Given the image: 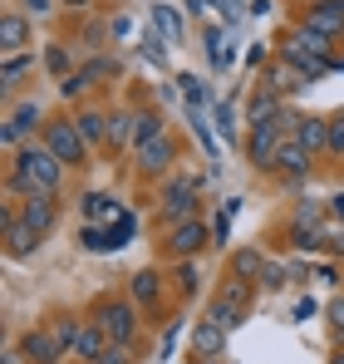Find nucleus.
Wrapping results in <instances>:
<instances>
[{
	"mask_svg": "<svg viewBox=\"0 0 344 364\" xmlns=\"http://www.w3.org/2000/svg\"><path fill=\"white\" fill-rule=\"evenodd\" d=\"M276 55L290 60L310 84L315 79H325V74H340L344 69V55L335 40H325V35H315V30H305L300 20H286L281 30H276Z\"/></svg>",
	"mask_w": 344,
	"mask_h": 364,
	"instance_id": "f257e3e1",
	"label": "nucleus"
},
{
	"mask_svg": "<svg viewBox=\"0 0 344 364\" xmlns=\"http://www.w3.org/2000/svg\"><path fill=\"white\" fill-rule=\"evenodd\" d=\"M212 178V168L207 173H187V168H177L172 178H163L153 187V202H158V232H168V227H182V222H192V217H202V187Z\"/></svg>",
	"mask_w": 344,
	"mask_h": 364,
	"instance_id": "f03ea898",
	"label": "nucleus"
},
{
	"mask_svg": "<svg viewBox=\"0 0 344 364\" xmlns=\"http://www.w3.org/2000/svg\"><path fill=\"white\" fill-rule=\"evenodd\" d=\"M89 315L109 330V340H114V345H133V350L143 345V320H148V315L128 301L123 291H118V296H114V291L94 296V301H89Z\"/></svg>",
	"mask_w": 344,
	"mask_h": 364,
	"instance_id": "7ed1b4c3",
	"label": "nucleus"
},
{
	"mask_svg": "<svg viewBox=\"0 0 344 364\" xmlns=\"http://www.w3.org/2000/svg\"><path fill=\"white\" fill-rule=\"evenodd\" d=\"M10 168L25 178V187H30V192H55V197L64 192V178H69V168L59 163V158L45 148V143H40V138H35V143H25V148L10 158Z\"/></svg>",
	"mask_w": 344,
	"mask_h": 364,
	"instance_id": "20e7f679",
	"label": "nucleus"
},
{
	"mask_svg": "<svg viewBox=\"0 0 344 364\" xmlns=\"http://www.w3.org/2000/svg\"><path fill=\"white\" fill-rule=\"evenodd\" d=\"M40 143L55 153L64 168H74V173H84V168L94 163V148H89L84 133L74 128V114H50V123L40 128Z\"/></svg>",
	"mask_w": 344,
	"mask_h": 364,
	"instance_id": "39448f33",
	"label": "nucleus"
},
{
	"mask_svg": "<svg viewBox=\"0 0 344 364\" xmlns=\"http://www.w3.org/2000/svg\"><path fill=\"white\" fill-rule=\"evenodd\" d=\"M182 168V138L177 133H163V138H153V143H143V148H133V178L138 182H158L163 178H172Z\"/></svg>",
	"mask_w": 344,
	"mask_h": 364,
	"instance_id": "423d86ee",
	"label": "nucleus"
},
{
	"mask_svg": "<svg viewBox=\"0 0 344 364\" xmlns=\"http://www.w3.org/2000/svg\"><path fill=\"white\" fill-rule=\"evenodd\" d=\"M45 123H50V114H45V104H40V99H15V104H5V123H0L5 158H15L25 143H35Z\"/></svg>",
	"mask_w": 344,
	"mask_h": 364,
	"instance_id": "0eeeda50",
	"label": "nucleus"
},
{
	"mask_svg": "<svg viewBox=\"0 0 344 364\" xmlns=\"http://www.w3.org/2000/svg\"><path fill=\"white\" fill-rule=\"evenodd\" d=\"M286 123H256V128H246V138H241V158H246V168L256 173V178H271L276 173V153H281V143H286Z\"/></svg>",
	"mask_w": 344,
	"mask_h": 364,
	"instance_id": "6e6552de",
	"label": "nucleus"
},
{
	"mask_svg": "<svg viewBox=\"0 0 344 364\" xmlns=\"http://www.w3.org/2000/svg\"><path fill=\"white\" fill-rule=\"evenodd\" d=\"M163 261H197L202 251H212V227L202 222V217H192V222H182V227H168L163 232Z\"/></svg>",
	"mask_w": 344,
	"mask_h": 364,
	"instance_id": "1a4fd4ad",
	"label": "nucleus"
},
{
	"mask_svg": "<svg viewBox=\"0 0 344 364\" xmlns=\"http://www.w3.org/2000/svg\"><path fill=\"white\" fill-rule=\"evenodd\" d=\"M123 296L138 305L148 320L163 315V310H168V271H163V266H143V271H133L128 286H123Z\"/></svg>",
	"mask_w": 344,
	"mask_h": 364,
	"instance_id": "9d476101",
	"label": "nucleus"
},
{
	"mask_svg": "<svg viewBox=\"0 0 344 364\" xmlns=\"http://www.w3.org/2000/svg\"><path fill=\"white\" fill-rule=\"evenodd\" d=\"M10 207H15V217H20L30 232H40V237H50L59 227V217H64V202H59L55 192H30V197L10 202Z\"/></svg>",
	"mask_w": 344,
	"mask_h": 364,
	"instance_id": "9b49d317",
	"label": "nucleus"
},
{
	"mask_svg": "<svg viewBox=\"0 0 344 364\" xmlns=\"http://www.w3.org/2000/svg\"><path fill=\"white\" fill-rule=\"evenodd\" d=\"M227 340H231V330H222L217 320H192V330H187V364H212V360H222L227 355Z\"/></svg>",
	"mask_w": 344,
	"mask_h": 364,
	"instance_id": "f8f14e48",
	"label": "nucleus"
},
{
	"mask_svg": "<svg viewBox=\"0 0 344 364\" xmlns=\"http://www.w3.org/2000/svg\"><path fill=\"white\" fill-rule=\"evenodd\" d=\"M290 20H300L305 30H315V35H325V40L344 45V0H315V5H300V10H290Z\"/></svg>",
	"mask_w": 344,
	"mask_h": 364,
	"instance_id": "ddd939ff",
	"label": "nucleus"
},
{
	"mask_svg": "<svg viewBox=\"0 0 344 364\" xmlns=\"http://www.w3.org/2000/svg\"><path fill=\"white\" fill-rule=\"evenodd\" d=\"M35 50V20L15 5V10H0V60L10 55H30Z\"/></svg>",
	"mask_w": 344,
	"mask_h": 364,
	"instance_id": "4468645a",
	"label": "nucleus"
},
{
	"mask_svg": "<svg viewBox=\"0 0 344 364\" xmlns=\"http://www.w3.org/2000/svg\"><path fill=\"white\" fill-rule=\"evenodd\" d=\"M256 89H271V94H281V99L290 104L295 94H305V89H310V79H305V74H300V69H295L290 60L271 55V64H266V69L256 74Z\"/></svg>",
	"mask_w": 344,
	"mask_h": 364,
	"instance_id": "2eb2a0df",
	"label": "nucleus"
},
{
	"mask_svg": "<svg viewBox=\"0 0 344 364\" xmlns=\"http://www.w3.org/2000/svg\"><path fill=\"white\" fill-rule=\"evenodd\" d=\"M310 173H315V158H310L295 138H286L281 153H276V173H271V178H281L290 192H300V187H310Z\"/></svg>",
	"mask_w": 344,
	"mask_h": 364,
	"instance_id": "dca6fc26",
	"label": "nucleus"
},
{
	"mask_svg": "<svg viewBox=\"0 0 344 364\" xmlns=\"http://www.w3.org/2000/svg\"><path fill=\"white\" fill-rule=\"evenodd\" d=\"M40 232H30L20 217H15V207H5V217H0V246H5V256L10 261H30L35 251H40Z\"/></svg>",
	"mask_w": 344,
	"mask_h": 364,
	"instance_id": "f3484780",
	"label": "nucleus"
},
{
	"mask_svg": "<svg viewBox=\"0 0 344 364\" xmlns=\"http://www.w3.org/2000/svg\"><path fill=\"white\" fill-rule=\"evenodd\" d=\"M15 345H20V355H25L30 364H64V360H69V355H64V345L55 340V330H50L45 320H40V325H30Z\"/></svg>",
	"mask_w": 344,
	"mask_h": 364,
	"instance_id": "a211bd4d",
	"label": "nucleus"
},
{
	"mask_svg": "<svg viewBox=\"0 0 344 364\" xmlns=\"http://www.w3.org/2000/svg\"><path fill=\"white\" fill-rule=\"evenodd\" d=\"M69 114H74V128L84 133V143L94 148V158L109 153V109H104V104H79V109H69Z\"/></svg>",
	"mask_w": 344,
	"mask_h": 364,
	"instance_id": "6ab92c4d",
	"label": "nucleus"
},
{
	"mask_svg": "<svg viewBox=\"0 0 344 364\" xmlns=\"http://www.w3.org/2000/svg\"><path fill=\"white\" fill-rule=\"evenodd\" d=\"M74 207H79V217H84V222H99V227H114L118 217L128 212V207L118 202L114 192H99V187L79 192V197H74Z\"/></svg>",
	"mask_w": 344,
	"mask_h": 364,
	"instance_id": "aec40b11",
	"label": "nucleus"
},
{
	"mask_svg": "<svg viewBox=\"0 0 344 364\" xmlns=\"http://www.w3.org/2000/svg\"><path fill=\"white\" fill-rule=\"evenodd\" d=\"M315 163H325V148H330V114H300L295 133H290Z\"/></svg>",
	"mask_w": 344,
	"mask_h": 364,
	"instance_id": "412c9836",
	"label": "nucleus"
},
{
	"mask_svg": "<svg viewBox=\"0 0 344 364\" xmlns=\"http://www.w3.org/2000/svg\"><path fill=\"white\" fill-rule=\"evenodd\" d=\"M271 266V256H266V246H236L227 256V276H236V281H246V286H256L261 281V271Z\"/></svg>",
	"mask_w": 344,
	"mask_h": 364,
	"instance_id": "4be33fe9",
	"label": "nucleus"
},
{
	"mask_svg": "<svg viewBox=\"0 0 344 364\" xmlns=\"http://www.w3.org/2000/svg\"><path fill=\"white\" fill-rule=\"evenodd\" d=\"M202 45H207V64L217 74H227L236 64V45H231V30L227 25H202Z\"/></svg>",
	"mask_w": 344,
	"mask_h": 364,
	"instance_id": "5701e85b",
	"label": "nucleus"
},
{
	"mask_svg": "<svg viewBox=\"0 0 344 364\" xmlns=\"http://www.w3.org/2000/svg\"><path fill=\"white\" fill-rule=\"evenodd\" d=\"M84 315H89V310H84ZM109 345H114V340H109V330L89 315V320H84V330H79V345H74V364H94Z\"/></svg>",
	"mask_w": 344,
	"mask_h": 364,
	"instance_id": "b1692460",
	"label": "nucleus"
},
{
	"mask_svg": "<svg viewBox=\"0 0 344 364\" xmlns=\"http://www.w3.org/2000/svg\"><path fill=\"white\" fill-rule=\"evenodd\" d=\"M281 114H286V99H281V94H271V89H251V94H246V128L276 123Z\"/></svg>",
	"mask_w": 344,
	"mask_h": 364,
	"instance_id": "393cba45",
	"label": "nucleus"
},
{
	"mask_svg": "<svg viewBox=\"0 0 344 364\" xmlns=\"http://www.w3.org/2000/svg\"><path fill=\"white\" fill-rule=\"evenodd\" d=\"M30 69H40V55L30 50V55H10V60H0V94H5V104H15L20 99V79L30 74Z\"/></svg>",
	"mask_w": 344,
	"mask_h": 364,
	"instance_id": "a878e982",
	"label": "nucleus"
},
{
	"mask_svg": "<svg viewBox=\"0 0 344 364\" xmlns=\"http://www.w3.org/2000/svg\"><path fill=\"white\" fill-rule=\"evenodd\" d=\"M40 69H45V74L59 84V79H69V74L79 69V50H69L64 40H50V45L40 50Z\"/></svg>",
	"mask_w": 344,
	"mask_h": 364,
	"instance_id": "bb28decb",
	"label": "nucleus"
},
{
	"mask_svg": "<svg viewBox=\"0 0 344 364\" xmlns=\"http://www.w3.org/2000/svg\"><path fill=\"white\" fill-rule=\"evenodd\" d=\"M133 123H138V109H109V158L133 153Z\"/></svg>",
	"mask_w": 344,
	"mask_h": 364,
	"instance_id": "cd10ccee",
	"label": "nucleus"
},
{
	"mask_svg": "<svg viewBox=\"0 0 344 364\" xmlns=\"http://www.w3.org/2000/svg\"><path fill=\"white\" fill-rule=\"evenodd\" d=\"M84 320H89V315H79V310H50V315H45V325L55 330V340L64 345V355H74V345H79V330H84Z\"/></svg>",
	"mask_w": 344,
	"mask_h": 364,
	"instance_id": "c85d7f7f",
	"label": "nucleus"
},
{
	"mask_svg": "<svg viewBox=\"0 0 344 364\" xmlns=\"http://www.w3.org/2000/svg\"><path fill=\"white\" fill-rule=\"evenodd\" d=\"M79 69L89 74V84H94V89H104V84H114L118 74H123V60H118V55H109V50H99V55H84V60H79Z\"/></svg>",
	"mask_w": 344,
	"mask_h": 364,
	"instance_id": "c756f323",
	"label": "nucleus"
},
{
	"mask_svg": "<svg viewBox=\"0 0 344 364\" xmlns=\"http://www.w3.org/2000/svg\"><path fill=\"white\" fill-rule=\"evenodd\" d=\"M168 281L177 286V301H197L202 296V271H197V261H172L168 266Z\"/></svg>",
	"mask_w": 344,
	"mask_h": 364,
	"instance_id": "7c9ffc66",
	"label": "nucleus"
},
{
	"mask_svg": "<svg viewBox=\"0 0 344 364\" xmlns=\"http://www.w3.org/2000/svg\"><path fill=\"white\" fill-rule=\"evenodd\" d=\"M212 123H217V138L227 143V148H241V138H246V114H236L231 104H212Z\"/></svg>",
	"mask_w": 344,
	"mask_h": 364,
	"instance_id": "2f4dec72",
	"label": "nucleus"
},
{
	"mask_svg": "<svg viewBox=\"0 0 344 364\" xmlns=\"http://www.w3.org/2000/svg\"><path fill=\"white\" fill-rule=\"evenodd\" d=\"M163 133H168L163 114H158V109H143V104H138V123H133V148H143V143H153V138H163Z\"/></svg>",
	"mask_w": 344,
	"mask_h": 364,
	"instance_id": "473e14b6",
	"label": "nucleus"
},
{
	"mask_svg": "<svg viewBox=\"0 0 344 364\" xmlns=\"http://www.w3.org/2000/svg\"><path fill=\"white\" fill-rule=\"evenodd\" d=\"M55 89H59V99H64L69 109H79V104H89V94H94V84H89V74H84V69H74L69 79H59Z\"/></svg>",
	"mask_w": 344,
	"mask_h": 364,
	"instance_id": "72a5a7b5",
	"label": "nucleus"
},
{
	"mask_svg": "<svg viewBox=\"0 0 344 364\" xmlns=\"http://www.w3.org/2000/svg\"><path fill=\"white\" fill-rule=\"evenodd\" d=\"M172 84H177V94H182V104H187V114H202V109H207V84H202L197 74H177Z\"/></svg>",
	"mask_w": 344,
	"mask_h": 364,
	"instance_id": "f704fd0d",
	"label": "nucleus"
},
{
	"mask_svg": "<svg viewBox=\"0 0 344 364\" xmlns=\"http://www.w3.org/2000/svg\"><path fill=\"white\" fill-rule=\"evenodd\" d=\"M290 222H300V227H330V207L325 202H295V212H290Z\"/></svg>",
	"mask_w": 344,
	"mask_h": 364,
	"instance_id": "c9c22d12",
	"label": "nucleus"
},
{
	"mask_svg": "<svg viewBox=\"0 0 344 364\" xmlns=\"http://www.w3.org/2000/svg\"><path fill=\"white\" fill-rule=\"evenodd\" d=\"M79 246H84V251H94V256H104V251H114V232H109V227H99V222H84Z\"/></svg>",
	"mask_w": 344,
	"mask_h": 364,
	"instance_id": "e433bc0d",
	"label": "nucleus"
},
{
	"mask_svg": "<svg viewBox=\"0 0 344 364\" xmlns=\"http://www.w3.org/2000/svg\"><path fill=\"white\" fill-rule=\"evenodd\" d=\"M325 163H330V168H344V109L330 114V148H325Z\"/></svg>",
	"mask_w": 344,
	"mask_h": 364,
	"instance_id": "4c0bfd02",
	"label": "nucleus"
},
{
	"mask_svg": "<svg viewBox=\"0 0 344 364\" xmlns=\"http://www.w3.org/2000/svg\"><path fill=\"white\" fill-rule=\"evenodd\" d=\"M138 50H143V60L163 64V60H168V35H163L158 25H148V30H143V40H138Z\"/></svg>",
	"mask_w": 344,
	"mask_h": 364,
	"instance_id": "58836bf2",
	"label": "nucleus"
},
{
	"mask_svg": "<svg viewBox=\"0 0 344 364\" xmlns=\"http://www.w3.org/2000/svg\"><path fill=\"white\" fill-rule=\"evenodd\" d=\"M286 286H295V276H290V266H281V261H271L266 271H261V281H256V291H286Z\"/></svg>",
	"mask_w": 344,
	"mask_h": 364,
	"instance_id": "ea45409f",
	"label": "nucleus"
},
{
	"mask_svg": "<svg viewBox=\"0 0 344 364\" xmlns=\"http://www.w3.org/2000/svg\"><path fill=\"white\" fill-rule=\"evenodd\" d=\"M153 25L168 35V45H182V20H177L172 5H153Z\"/></svg>",
	"mask_w": 344,
	"mask_h": 364,
	"instance_id": "a19ab883",
	"label": "nucleus"
},
{
	"mask_svg": "<svg viewBox=\"0 0 344 364\" xmlns=\"http://www.w3.org/2000/svg\"><path fill=\"white\" fill-rule=\"evenodd\" d=\"M325 320H330V345H344V291H340V296H330Z\"/></svg>",
	"mask_w": 344,
	"mask_h": 364,
	"instance_id": "79ce46f5",
	"label": "nucleus"
},
{
	"mask_svg": "<svg viewBox=\"0 0 344 364\" xmlns=\"http://www.w3.org/2000/svg\"><path fill=\"white\" fill-rule=\"evenodd\" d=\"M109 232H114V251H123V246H128L133 237H138V217H133V212H123V217H118V222L109 227Z\"/></svg>",
	"mask_w": 344,
	"mask_h": 364,
	"instance_id": "37998d69",
	"label": "nucleus"
},
{
	"mask_svg": "<svg viewBox=\"0 0 344 364\" xmlns=\"http://www.w3.org/2000/svg\"><path fill=\"white\" fill-rule=\"evenodd\" d=\"M94 364H138V350H133V345H109Z\"/></svg>",
	"mask_w": 344,
	"mask_h": 364,
	"instance_id": "c03bdc74",
	"label": "nucleus"
},
{
	"mask_svg": "<svg viewBox=\"0 0 344 364\" xmlns=\"http://www.w3.org/2000/svg\"><path fill=\"white\" fill-rule=\"evenodd\" d=\"M231 217H236V212H227V207H222V212H217V222H212V251H222V246H227Z\"/></svg>",
	"mask_w": 344,
	"mask_h": 364,
	"instance_id": "a18cd8bd",
	"label": "nucleus"
},
{
	"mask_svg": "<svg viewBox=\"0 0 344 364\" xmlns=\"http://www.w3.org/2000/svg\"><path fill=\"white\" fill-rule=\"evenodd\" d=\"M20 10H25L30 20H50V15L59 10V0H20Z\"/></svg>",
	"mask_w": 344,
	"mask_h": 364,
	"instance_id": "49530a36",
	"label": "nucleus"
},
{
	"mask_svg": "<svg viewBox=\"0 0 344 364\" xmlns=\"http://www.w3.org/2000/svg\"><path fill=\"white\" fill-rule=\"evenodd\" d=\"M246 69H256V74H261V69H266V64H271V45H246Z\"/></svg>",
	"mask_w": 344,
	"mask_h": 364,
	"instance_id": "de8ad7c7",
	"label": "nucleus"
},
{
	"mask_svg": "<svg viewBox=\"0 0 344 364\" xmlns=\"http://www.w3.org/2000/svg\"><path fill=\"white\" fill-rule=\"evenodd\" d=\"M177 335H182V315H168V320H163V340H158V345H163V355H172Z\"/></svg>",
	"mask_w": 344,
	"mask_h": 364,
	"instance_id": "09e8293b",
	"label": "nucleus"
},
{
	"mask_svg": "<svg viewBox=\"0 0 344 364\" xmlns=\"http://www.w3.org/2000/svg\"><path fill=\"white\" fill-rule=\"evenodd\" d=\"M310 271H315V276H320V281H325V286H335V281H340V271H335V266H330V261H315V266H310Z\"/></svg>",
	"mask_w": 344,
	"mask_h": 364,
	"instance_id": "8fccbe9b",
	"label": "nucleus"
},
{
	"mask_svg": "<svg viewBox=\"0 0 344 364\" xmlns=\"http://www.w3.org/2000/svg\"><path fill=\"white\" fill-rule=\"evenodd\" d=\"M325 207H330V222H335V227H344V192H335Z\"/></svg>",
	"mask_w": 344,
	"mask_h": 364,
	"instance_id": "3c124183",
	"label": "nucleus"
},
{
	"mask_svg": "<svg viewBox=\"0 0 344 364\" xmlns=\"http://www.w3.org/2000/svg\"><path fill=\"white\" fill-rule=\"evenodd\" d=\"M315 310H320V305L310 301V296H300V301H295V320H310V315H315Z\"/></svg>",
	"mask_w": 344,
	"mask_h": 364,
	"instance_id": "603ef678",
	"label": "nucleus"
},
{
	"mask_svg": "<svg viewBox=\"0 0 344 364\" xmlns=\"http://www.w3.org/2000/svg\"><path fill=\"white\" fill-rule=\"evenodd\" d=\"M59 10H74V15H84V10H94V0H59Z\"/></svg>",
	"mask_w": 344,
	"mask_h": 364,
	"instance_id": "864d4df0",
	"label": "nucleus"
},
{
	"mask_svg": "<svg viewBox=\"0 0 344 364\" xmlns=\"http://www.w3.org/2000/svg\"><path fill=\"white\" fill-rule=\"evenodd\" d=\"M325 364H344V345H330V360Z\"/></svg>",
	"mask_w": 344,
	"mask_h": 364,
	"instance_id": "5fc2aeb1",
	"label": "nucleus"
},
{
	"mask_svg": "<svg viewBox=\"0 0 344 364\" xmlns=\"http://www.w3.org/2000/svg\"><path fill=\"white\" fill-rule=\"evenodd\" d=\"M290 5H295V10H300V5H315V0H290Z\"/></svg>",
	"mask_w": 344,
	"mask_h": 364,
	"instance_id": "6e6d98bb",
	"label": "nucleus"
}]
</instances>
